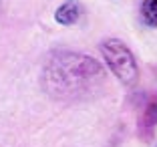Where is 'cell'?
<instances>
[{
    "label": "cell",
    "mask_w": 157,
    "mask_h": 147,
    "mask_svg": "<svg viewBox=\"0 0 157 147\" xmlns=\"http://www.w3.org/2000/svg\"><path fill=\"white\" fill-rule=\"evenodd\" d=\"M42 81L44 89L56 99H81L99 91L105 81V73L91 56L56 51L46 60Z\"/></svg>",
    "instance_id": "6da1fadb"
},
{
    "label": "cell",
    "mask_w": 157,
    "mask_h": 147,
    "mask_svg": "<svg viewBox=\"0 0 157 147\" xmlns=\"http://www.w3.org/2000/svg\"><path fill=\"white\" fill-rule=\"evenodd\" d=\"M103 59L107 60L109 69L115 73V77H119L121 83L125 85H135L139 77L137 63L133 59V52L127 48L121 41L117 38H109L101 44Z\"/></svg>",
    "instance_id": "7a4b0ae2"
},
{
    "label": "cell",
    "mask_w": 157,
    "mask_h": 147,
    "mask_svg": "<svg viewBox=\"0 0 157 147\" xmlns=\"http://www.w3.org/2000/svg\"><path fill=\"white\" fill-rule=\"evenodd\" d=\"M78 16H81V6L77 4V2H65L63 6H59V10L55 12V18L59 24H65V26H69V24H75L78 20Z\"/></svg>",
    "instance_id": "3957f363"
},
{
    "label": "cell",
    "mask_w": 157,
    "mask_h": 147,
    "mask_svg": "<svg viewBox=\"0 0 157 147\" xmlns=\"http://www.w3.org/2000/svg\"><path fill=\"white\" fill-rule=\"evenodd\" d=\"M141 16L147 26H157V0H143Z\"/></svg>",
    "instance_id": "277c9868"
},
{
    "label": "cell",
    "mask_w": 157,
    "mask_h": 147,
    "mask_svg": "<svg viewBox=\"0 0 157 147\" xmlns=\"http://www.w3.org/2000/svg\"><path fill=\"white\" fill-rule=\"evenodd\" d=\"M155 123H157V101H153V103H149L143 111V127L151 129Z\"/></svg>",
    "instance_id": "5b68a950"
}]
</instances>
